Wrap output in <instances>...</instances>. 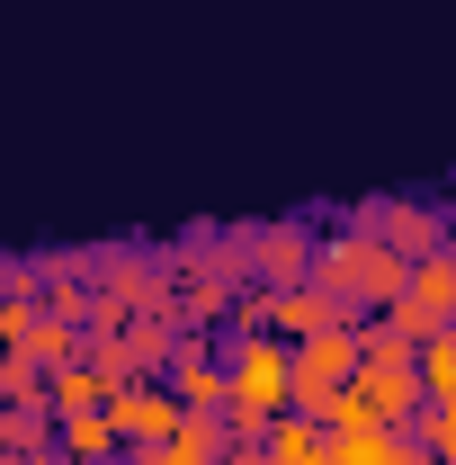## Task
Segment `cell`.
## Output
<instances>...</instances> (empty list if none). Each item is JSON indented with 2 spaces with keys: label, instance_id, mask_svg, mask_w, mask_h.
Masks as SVG:
<instances>
[{
  "label": "cell",
  "instance_id": "cell-12",
  "mask_svg": "<svg viewBox=\"0 0 456 465\" xmlns=\"http://www.w3.org/2000/svg\"><path fill=\"white\" fill-rule=\"evenodd\" d=\"M332 439H341V465H430V448L411 430H376L367 420V430H332Z\"/></svg>",
  "mask_w": 456,
  "mask_h": 465
},
{
  "label": "cell",
  "instance_id": "cell-15",
  "mask_svg": "<svg viewBox=\"0 0 456 465\" xmlns=\"http://www.w3.org/2000/svg\"><path fill=\"white\" fill-rule=\"evenodd\" d=\"M45 403H55V411H99V403H108V376H99L90 358H72V367L45 376Z\"/></svg>",
  "mask_w": 456,
  "mask_h": 465
},
{
  "label": "cell",
  "instance_id": "cell-20",
  "mask_svg": "<svg viewBox=\"0 0 456 465\" xmlns=\"http://www.w3.org/2000/svg\"><path fill=\"white\" fill-rule=\"evenodd\" d=\"M0 465H27V457H0Z\"/></svg>",
  "mask_w": 456,
  "mask_h": 465
},
{
  "label": "cell",
  "instance_id": "cell-13",
  "mask_svg": "<svg viewBox=\"0 0 456 465\" xmlns=\"http://www.w3.org/2000/svg\"><path fill=\"white\" fill-rule=\"evenodd\" d=\"M55 448L72 465H108L116 457V420H108V403L99 411H55Z\"/></svg>",
  "mask_w": 456,
  "mask_h": 465
},
{
  "label": "cell",
  "instance_id": "cell-5",
  "mask_svg": "<svg viewBox=\"0 0 456 465\" xmlns=\"http://www.w3.org/2000/svg\"><path fill=\"white\" fill-rule=\"evenodd\" d=\"M358 232H376L402 260H439V251H448V215H439V206H411V197H367V206H358Z\"/></svg>",
  "mask_w": 456,
  "mask_h": 465
},
{
  "label": "cell",
  "instance_id": "cell-16",
  "mask_svg": "<svg viewBox=\"0 0 456 465\" xmlns=\"http://www.w3.org/2000/svg\"><path fill=\"white\" fill-rule=\"evenodd\" d=\"M81 349H90V341H81V322H72V313H45V322H36V341H27V358L55 376V367H72Z\"/></svg>",
  "mask_w": 456,
  "mask_h": 465
},
{
  "label": "cell",
  "instance_id": "cell-9",
  "mask_svg": "<svg viewBox=\"0 0 456 465\" xmlns=\"http://www.w3.org/2000/svg\"><path fill=\"white\" fill-rule=\"evenodd\" d=\"M224 448H233V420H224V411H188L144 465H224Z\"/></svg>",
  "mask_w": 456,
  "mask_h": 465
},
{
  "label": "cell",
  "instance_id": "cell-18",
  "mask_svg": "<svg viewBox=\"0 0 456 465\" xmlns=\"http://www.w3.org/2000/svg\"><path fill=\"white\" fill-rule=\"evenodd\" d=\"M411 439L430 448V465H456V394H439V403L411 420Z\"/></svg>",
  "mask_w": 456,
  "mask_h": 465
},
{
  "label": "cell",
  "instance_id": "cell-21",
  "mask_svg": "<svg viewBox=\"0 0 456 465\" xmlns=\"http://www.w3.org/2000/svg\"><path fill=\"white\" fill-rule=\"evenodd\" d=\"M0 287H9V269H0Z\"/></svg>",
  "mask_w": 456,
  "mask_h": 465
},
{
  "label": "cell",
  "instance_id": "cell-22",
  "mask_svg": "<svg viewBox=\"0 0 456 465\" xmlns=\"http://www.w3.org/2000/svg\"><path fill=\"white\" fill-rule=\"evenodd\" d=\"M108 465H116V457H108Z\"/></svg>",
  "mask_w": 456,
  "mask_h": 465
},
{
  "label": "cell",
  "instance_id": "cell-8",
  "mask_svg": "<svg viewBox=\"0 0 456 465\" xmlns=\"http://www.w3.org/2000/svg\"><path fill=\"white\" fill-rule=\"evenodd\" d=\"M162 376H171V394H179L188 411H224V394H233L224 358L197 341V331H179V349H171V367H162Z\"/></svg>",
  "mask_w": 456,
  "mask_h": 465
},
{
  "label": "cell",
  "instance_id": "cell-7",
  "mask_svg": "<svg viewBox=\"0 0 456 465\" xmlns=\"http://www.w3.org/2000/svg\"><path fill=\"white\" fill-rule=\"evenodd\" d=\"M242 260H251V278L260 287H304L313 278V260H322V242L304 224H269V232H251L242 242Z\"/></svg>",
  "mask_w": 456,
  "mask_h": 465
},
{
  "label": "cell",
  "instance_id": "cell-10",
  "mask_svg": "<svg viewBox=\"0 0 456 465\" xmlns=\"http://www.w3.org/2000/svg\"><path fill=\"white\" fill-rule=\"evenodd\" d=\"M332 322H341V313H332V295L313 287V278H304V287H269V331H278V341H313V331H332Z\"/></svg>",
  "mask_w": 456,
  "mask_h": 465
},
{
  "label": "cell",
  "instance_id": "cell-17",
  "mask_svg": "<svg viewBox=\"0 0 456 465\" xmlns=\"http://www.w3.org/2000/svg\"><path fill=\"white\" fill-rule=\"evenodd\" d=\"M0 403H45V367L27 358V349H0Z\"/></svg>",
  "mask_w": 456,
  "mask_h": 465
},
{
  "label": "cell",
  "instance_id": "cell-2",
  "mask_svg": "<svg viewBox=\"0 0 456 465\" xmlns=\"http://www.w3.org/2000/svg\"><path fill=\"white\" fill-rule=\"evenodd\" d=\"M224 376H233V394H224V420H233V430H269V420L295 411V341H278V331L233 341Z\"/></svg>",
  "mask_w": 456,
  "mask_h": 465
},
{
  "label": "cell",
  "instance_id": "cell-11",
  "mask_svg": "<svg viewBox=\"0 0 456 465\" xmlns=\"http://www.w3.org/2000/svg\"><path fill=\"white\" fill-rule=\"evenodd\" d=\"M269 465H341V439L322 420L286 411V420H269Z\"/></svg>",
  "mask_w": 456,
  "mask_h": 465
},
{
  "label": "cell",
  "instance_id": "cell-14",
  "mask_svg": "<svg viewBox=\"0 0 456 465\" xmlns=\"http://www.w3.org/2000/svg\"><path fill=\"white\" fill-rule=\"evenodd\" d=\"M116 349H125V376H153V367H171L179 322H125V331H116Z\"/></svg>",
  "mask_w": 456,
  "mask_h": 465
},
{
  "label": "cell",
  "instance_id": "cell-19",
  "mask_svg": "<svg viewBox=\"0 0 456 465\" xmlns=\"http://www.w3.org/2000/svg\"><path fill=\"white\" fill-rule=\"evenodd\" d=\"M421 385H430V403H439V394H456V322L421 341Z\"/></svg>",
  "mask_w": 456,
  "mask_h": 465
},
{
  "label": "cell",
  "instance_id": "cell-1",
  "mask_svg": "<svg viewBox=\"0 0 456 465\" xmlns=\"http://www.w3.org/2000/svg\"><path fill=\"white\" fill-rule=\"evenodd\" d=\"M313 287L332 295V313H394L402 304V287H411V260H402V251H385V242H376V232H332V242H322V260H313Z\"/></svg>",
  "mask_w": 456,
  "mask_h": 465
},
{
  "label": "cell",
  "instance_id": "cell-4",
  "mask_svg": "<svg viewBox=\"0 0 456 465\" xmlns=\"http://www.w3.org/2000/svg\"><path fill=\"white\" fill-rule=\"evenodd\" d=\"M108 420H116V448H162L179 420H188V403L171 394V376H134V385L108 394Z\"/></svg>",
  "mask_w": 456,
  "mask_h": 465
},
{
  "label": "cell",
  "instance_id": "cell-3",
  "mask_svg": "<svg viewBox=\"0 0 456 465\" xmlns=\"http://www.w3.org/2000/svg\"><path fill=\"white\" fill-rule=\"evenodd\" d=\"M358 367H367V349H358V322H332V331L295 341V411L332 430V411H341V394L358 385Z\"/></svg>",
  "mask_w": 456,
  "mask_h": 465
},
{
  "label": "cell",
  "instance_id": "cell-6",
  "mask_svg": "<svg viewBox=\"0 0 456 465\" xmlns=\"http://www.w3.org/2000/svg\"><path fill=\"white\" fill-rule=\"evenodd\" d=\"M394 322L411 331V341H430V331H448V322H456V251H439V260H411V287H402Z\"/></svg>",
  "mask_w": 456,
  "mask_h": 465
}]
</instances>
